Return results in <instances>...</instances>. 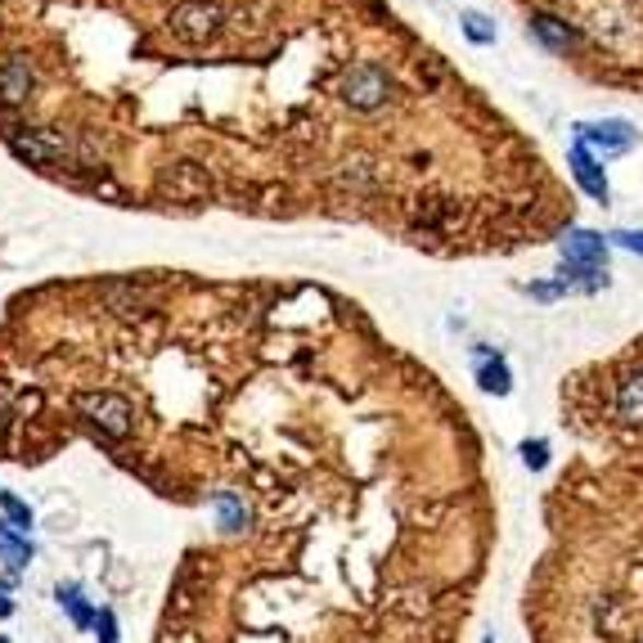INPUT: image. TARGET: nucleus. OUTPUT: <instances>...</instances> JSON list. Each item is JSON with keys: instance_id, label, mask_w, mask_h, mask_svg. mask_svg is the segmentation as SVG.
Segmentation results:
<instances>
[{"instance_id": "1", "label": "nucleus", "mask_w": 643, "mask_h": 643, "mask_svg": "<svg viewBox=\"0 0 643 643\" xmlns=\"http://www.w3.org/2000/svg\"><path fill=\"white\" fill-rule=\"evenodd\" d=\"M78 414L86 424H95L104 437H112V441L131 437V428H135V409H131V401L122 392H82L78 396Z\"/></svg>"}, {"instance_id": "2", "label": "nucleus", "mask_w": 643, "mask_h": 643, "mask_svg": "<svg viewBox=\"0 0 643 643\" xmlns=\"http://www.w3.org/2000/svg\"><path fill=\"white\" fill-rule=\"evenodd\" d=\"M221 23H225V14H221L216 0H184V5H176L171 19H167L171 36H176V41H184V46L212 41V36L221 32Z\"/></svg>"}, {"instance_id": "3", "label": "nucleus", "mask_w": 643, "mask_h": 643, "mask_svg": "<svg viewBox=\"0 0 643 643\" xmlns=\"http://www.w3.org/2000/svg\"><path fill=\"white\" fill-rule=\"evenodd\" d=\"M343 99L356 108V112H373L392 99V72L378 68V63H356L347 68L343 78Z\"/></svg>"}, {"instance_id": "4", "label": "nucleus", "mask_w": 643, "mask_h": 643, "mask_svg": "<svg viewBox=\"0 0 643 643\" xmlns=\"http://www.w3.org/2000/svg\"><path fill=\"white\" fill-rule=\"evenodd\" d=\"M576 140L590 148L594 158H612V154H626V148L634 144V131H630V122L608 118V122H585V127H576Z\"/></svg>"}, {"instance_id": "5", "label": "nucleus", "mask_w": 643, "mask_h": 643, "mask_svg": "<svg viewBox=\"0 0 643 643\" xmlns=\"http://www.w3.org/2000/svg\"><path fill=\"white\" fill-rule=\"evenodd\" d=\"M572 176L581 180V189H585V194L590 199H598V203H608V194H612V189H608V176H603V163L590 154V148L576 140L572 144Z\"/></svg>"}, {"instance_id": "6", "label": "nucleus", "mask_w": 643, "mask_h": 643, "mask_svg": "<svg viewBox=\"0 0 643 643\" xmlns=\"http://www.w3.org/2000/svg\"><path fill=\"white\" fill-rule=\"evenodd\" d=\"M477 388L490 392V396H509L513 392V373H509V360L490 347H477Z\"/></svg>"}, {"instance_id": "7", "label": "nucleus", "mask_w": 643, "mask_h": 643, "mask_svg": "<svg viewBox=\"0 0 643 643\" xmlns=\"http://www.w3.org/2000/svg\"><path fill=\"white\" fill-rule=\"evenodd\" d=\"M612 405H617V419L621 424H643V369H630L621 383L612 388Z\"/></svg>"}, {"instance_id": "8", "label": "nucleus", "mask_w": 643, "mask_h": 643, "mask_svg": "<svg viewBox=\"0 0 643 643\" xmlns=\"http://www.w3.org/2000/svg\"><path fill=\"white\" fill-rule=\"evenodd\" d=\"M532 32L540 36L549 50H562V55L572 50V46H581V27L567 23V19H558V14H536V19H532Z\"/></svg>"}, {"instance_id": "9", "label": "nucleus", "mask_w": 643, "mask_h": 643, "mask_svg": "<svg viewBox=\"0 0 643 643\" xmlns=\"http://www.w3.org/2000/svg\"><path fill=\"white\" fill-rule=\"evenodd\" d=\"M55 598H59V608L68 612V621L78 626V630H95V617H99V608L86 598V590L78 585V581H68V585H59L55 590Z\"/></svg>"}, {"instance_id": "10", "label": "nucleus", "mask_w": 643, "mask_h": 643, "mask_svg": "<svg viewBox=\"0 0 643 643\" xmlns=\"http://www.w3.org/2000/svg\"><path fill=\"white\" fill-rule=\"evenodd\" d=\"M32 95V63L0 59V104H23Z\"/></svg>"}, {"instance_id": "11", "label": "nucleus", "mask_w": 643, "mask_h": 643, "mask_svg": "<svg viewBox=\"0 0 643 643\" xmlns=\"http://www.w3.org/2000/svg\"><path fill=\"white\" fill-rule=\"evenodd\" d=\"M212 509H216V526H221V532H243V526L252 522V513H248V504L235 496V490H216V496H212Z\"/></svg>"}, {"instance_id": "12", "label": "nucleus", "mask_w": 643, "mask_h": 643, "mask_svg": "<svg viewBox=\"0 0 643 643\" xmlns=\"http://www.w3.org/2000/svg\"><path fill=\"white\" fill-rule=\"evenodd\" d=\"M32 536H23V532H14L10 522H0V562L10 567V572H23V567L32 562Z\"/></svg>"}, {"instance_id": "13", "label": "nucleus", "mask_w": 643, "mask_h": 643, "mask_svg": "<svg viewBox=\"0 0 643 643\" xmlns=\"http://www.w3.org/2000/svg\"><path fill=\"white\" fill-rule=\"evenodd\" d=\"M14 148L32 163H50V158L63 154V140L50 135V131H27V135H14Z\"/></svg>"}, {"instance_id": "14", "label": "nucleus", "mask_w": 643, "mask_h": 643, "mask_svg": "<svg viewBox=\"0 0 643 643\" xmlns=\"http://www.w3.org/2000/svg\"><path fill=\"white\" fill-rule=\"evenodd\" d=\"M0 513H5V522L14 526V532L32 536V526H36V513L27 509V500H19L14 490H0Z\"/></svg>"}, {"instance_id": "15", "label": "nucleus", "mask_w": 643, "mask_h": 643, "mask_svg": "<svg viewBox=\"0 0 643 643\" xmlns=\"http://www.w3.org/2000/svg\"><path fill=\"white\" fill-rule=\"evenodd\" d=\"M464 32H468V41H477V46H490L496 41V23H490L486 14H477V10H464Z\"/></svg>"}, {"instance_id": "16", "label": "nucleus", "mask_w": 643, "mask_h": 643, "mask_svg": "<svg viewBox=\"0 0 643 643\" xmlns=\"http://www.w3.org/2000/svg\"><path fill=\"white\" fill-rule=\"evenodd\" d=\"M522 464L532 468V473H540V468L549 464V441H545V437H536V441H522Z\"/></svg>"}, {"instance_id": "17", "label": "nucleus", "mask_w": 643, "mask_h": 643, "mask_svg": "<svg viewBox=\"0 0 643 643\" xmlns=\"http://www.w3.org/2000/svg\"><path fill=\"white\" fill-rule=\"evenodd\" d=\"M95 639H99V643H122V634H118V612H112V608H99V617H95Z\"/></svg>"}, {"instance_id": "18", "label": "nucleus", "mask_w": 643, "mask_h": 643, "mask_svg": "<svg viewBox=\"0 0 643 643\" xmlns=\"http://www.w3.org/2000/svg\"><path fill=\"white\" fill-rule=\"evenodd\" d=\"M617 248H626V252H643V230H617V235H608Z\"/></svg>"}, {"instance_id": "19", "label": "nucleus", "mask_w": 643, "mask_h": 643, "mask_svg": "<svg viewBox=\"0 0 643 643\" xmlns=\"http://www.w3.org/2000/svg\"><path fill=\"white\" fill-rule=\"evenodd\" d=\"M14 617V598H10V590H0V621H10Z\"/></svg>"}, {"instance_id": "20", "label": "nucleus", "mask_w": 643, "mask_h": 643, "mask_svg": "<svg viewBox=\"0 0 643 643\" xmlns=\"http://www.w3.org/2000/svg\"><path fill=\"white\" fill-rule=\"evenodd\" d=\"M0 643H10V639H0Z\"/></svg>"}]
</instances>
